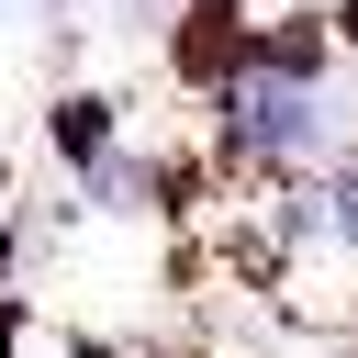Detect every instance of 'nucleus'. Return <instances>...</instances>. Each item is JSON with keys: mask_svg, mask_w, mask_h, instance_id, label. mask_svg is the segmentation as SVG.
I'll return each instance as SVG.
<instances>
[{"mask_svg": "<svg viewBox=\"0 0 358 358\" xmlns=\"http://www.w3.org/2000/svg\"><path fill=\"white\" fill-rule=\"evenodd\" d=\"M246 123H257L268 145H313V134H324V112H313L302 90H246Z\"/></svg>", "mask_w": 358, "mask_h": 358, "instance_id": "f257e3e1", "label": "nucleus"}, {"mask_svg": "<svg viewBox=\"0 0 358 358\" xmlns=\"http://www.w3.org/2000/svg\"><path fill=\"white\" fill-rule=\"evenodd\" d=\"M336 224H347V235H358V168H347V179H336Z\"/></svg>", "mask_w": 358, "mask_h": 358, "instance_id": "f03ea898", "label": "nucleus"}]
</instances>
